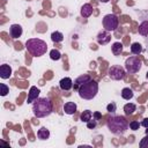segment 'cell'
I'll return each instance as SVG.
<instances>
[{
    "instance_id": "603a6c76",
    "label": "cell",
    "mask_w": 148,
    "mask_h": 148,
    "mask_svg": "<svg viewBox=\"0 0 148 148\" xmlns=\"http://www.w3.org/2000/svg\"><path fill=\"white\" fill-rule=\"evenodd\" d=\"M135 110H136V105L134 103H126L124 105V111L126 114H132V113H134Z\"/></svg>"
},
{
    "instance_id": "cb8c5ba5",
    "label": "cell",
    "mask_w": 148,
    "mask_h": 148,
    "mask_svg": "<svg viewBox=\"0 0 148 148\" xmlns=\"http://www.w3.org/2000/svg\"><path fill=\"white\" fill-rule=\"evenodd\" d=\"M50 58H51V60H59L60 58H61V53H60V51L59 50H56V49H53V50H51L50 51Z\"/></svg>"
},
{
    "instance_id": "f546056e",
    "label": "cell",
    "mask_w": 148,
    "mask_h": 148,
    "mask_svg": "<svg viewBox=\"0 0 148 148\" xmlns=\"http://www.w3.org/2000/svg\"><path fill=\"white\" fill-rule=\"evenodd\" d=\"M141 126H143L145 128H148V118H145V119L141 121Z\"/></svg>"
},
{
    "instance_id": "f1b7e54d",
    "label": "cell",
    "mask_w": 148,
    "mask_h": 148,
    "mask_svg": "<svg viewBox=\"0 0 148 148\" xmlns=\"http://www.w3.org/2000/svg\"><path fill=\"white\" fill-rule=\"evenodd\" d=\"M96 125H97V120L94 119V118H91V119L87 123V127H88L89 130H94V128L96 127Z\"/></svg>"
},
{
    "instance_id": "30bf717a",
    "label": "cell",
    "mask_w": 148,
    "mask_h": 148,
    "mask_svg": "<svg viewBox=\"0 0 148 148\" xmlns=\"http://www.w3.org/2000/svg\"><path fill=\"white\" fill-rule=\"evenodd\" d=\"M39 92L40 90L35 87V86H31L30 89H29V95H28V99H27V103H34L38 97H39Z\"/></svg>"
},
{
    "instance_id": "6da1fadb",
    "label": "cell",
    "mask_w": 148,
    "mask_h": 148,
    "mask_svg": "<svg viewBox=\"0 0 148 148\" xmlns=\"http://www.w3.org/2000/svg\"><path fill=\"white\" fill-rule=\"evenodd\" d=\"M53 111V105L50 98L47 97H38L32 103V113L36 118H45L49 117Z\"/></svg>"
},
{
    "instance_id": "8fae6325",
    "label": "cell",
    "mask_w": 148,
    "mask_h": 148,
    "mask_svg": "<svg viewBox=\"0 0 148 148\" xmlns=\"http://www.w3.org/2000/svg\"><path fill=\"white\" fill-rule=\"evenodd\" d=\"M12 76V67L7 64H2L0 66V77L3 80H7Z\"/></svg>"
},
{
    "instance_id": "ac0fdd59",
    "label": "cell",
    "mask_w": 148,
    "mask_h": 148,
    "mask_svg": "<svg viewBox=\"0 0 148 148\" xmlns=\"http://www.w3.org/2000/svg\"><path fill=\"white\" fill-rule=\"evenodd\" d=\"M37 136L39 140H46L50 138V131L46 127H40L37 131Z\"/></svg>"
},
{
    "instance_id": "5bb4252c",
    "label": "cell",
    "mask_w": 148,
    "mask_h": 148,
    "mask_svg": "<svg viewBox=\"0 0 148 148\" xmlns=\"http://www.w3.org/2000/svg\"><path fill=\"white\" fill-rule=\"evenodd\" d=\"M80 14H81V16H82L83 18L90 17L91 14H92V6H91L90 3H84V5L81 7V9H80Z\"/></svg>"
},
{
    "instance_id": "277c9868",
    "label": "cell",
    "mask_w": 148,
    "mask_h": 148,
    "mask_svg": "<svg viewBox=\"0 0 148 148\" xmlns=\"http://www.w3.org/2000/svg\"><path fill=\"white\" fill-rule=\"evenodd\" d=\"M98 92V83L90 79L89 81H87L86 83H83L79 89H77V94L82 99H87L90 101L92 99Z\"/></svg>"
},
{
    "instance_id": "ba28073f",
    "label": "cell",
    "mask_w": 148,
    "mask_h": 148,
    "mask_svg": "<svg viewBox=\"0 0 148 148\" xmlns=\"http://www.w3.org/2000/svg\"><path fill=\"white\" fill-rule=\"evenodd\" d=\"M96 40H97V43H98L99 45H106V44H109L110 40H111V35H110L109 31L102 30V31H99V32L97 34Z\"/></svg>"
},
{
    "instance_id": "4dcf8cb0",
    "label": "cell",
    "mask_w": 148,
    "mask_h": 148,
    "mask_svg": "<svg viewBox=\"0 0 148 148\" xmlns=\"http://www.w3.org/2000/svg\"><path fill=\"white\" fill-rule=\"evenodd\" d=\"M92 117H94V119H96V120H98L101 117H102V114L99 113V112H94L92 113Z\"/></svg>"
},
{
    "instance_id": "83f0119b",
    "label": "cell",
    "mask_w": 148,
    "mask_h": 148,
    "mask_svg": "<svg viewBox=\"0 0 148 148\" xmlns=\"http://www.w3.org/2000/svg\"><path fill=\"white\" fill-rule=\"evenodd\" d=\"M116 110H117V104L114 102H111L110 104L106 105V111H109L110 113H113Z\"/></svg>"
},
{
    "instance_id": "7a4b0ae2",
    "label": "cell",
    "mask_w": 148,
    "mask_h": 148,
    "mask_svg": "<svg viewBox=\"0 0 148 148\" xmlns=\"http://www.w3.org/2000/svg\"><path fill=\"white\" fill-rule=\"evenodd\" d=\"M106 126L111 133L116 135H123L128 130L130 124L124 116H111L106 120Z\"/></svg>"
},
{
    "instance_id": "7c38bea8",
    "label": "cell",
    "mask_w": 148,
    "mask_h": 148,
    "mask_svg": "<svg viewBox=\"0 0 148 148\" xmlns=\"http://www.w3.org/2000/svg\"><path fill=\"white\" fill-rule=\"evenodd\" d=\"M91 77H90V75L89 74H82V75H80L79 77H76L75 79V81H74V84H73V88L75 89V90H77L83 83H86L87 81H89Z\"/></svg>"
},
{
    "instance_id": "3957f363",
    "label": "cell",
    "mask_w": 148,
    "mask_h": 148,
    "mask_svg": "<svg viewBox=\"0 0 148 148\" xmlns=\"http://www.w3.org/2000/svg\"><path fill=\"white\" fill-rule=\"evenodd\" d=\"M25 49L31 56L40 57L46 53L47 44H46V42H44L40 38H30L25 42Z\"/></svg>"
},
{
    "instance_id": "d6a6232c",
    "label": "cell",
    "mask_w": 148,
    "mask_h": 148,
    "mask_svg": "<svg viewBox=\"0 0 148 148\" xmlns=\"http://www.w3.org/2000/svg\"><path fill=\"white\" fill-rule=\"evenodd\" d=\"M147 79H148V73H147Z\"/></svg>"
},
{
    "instance_id": "52a82bcc",
    "label": "cell",
    "mask_w": 148,
    "mask_h": 148,
    "mask_svg": "<svg viewBox=\"0 0 148 148\" xmlns=\"http://www.w3.org/2000/svg\"><path fill=\"white\" fill-rule=\"evenodd\" d=\"M108 75L111 80L119 81V80H123L125 77L126 69L124 67H121L120 65H112L108 71Z\"/></svg>"
},
{
    "instance_id": "ffe728a7",
    "label": "cell",
    "mask_w": 148,
    "mask_h": 148,
    "mask_svg": "<svg viewBox=\"0 0 148 148\" xmlns=\"http://www.w3.org/2000/svg\"><path fill=\"white\" fill-rule=\"evenodd\" d=\"M51 40L53 43H60L64 40V35L60 31H53L51 34Z\"/></svg>"
},
{
    "instance_id": "5b68a950",
    "label": "cell",
    "mask_w": 148,
    "mask_h": 148,
    "mask_svg": "<svg viewBox=\"0 0 148 148\" xmlns=\"http://www.w3.org/2000/svg\"><path fill=\"white\" fill-rule=\"evenodd\" d=\"M141 66H142V62L139 59V57H136V56H132V57L127 58L125 61V69L128 74L138 73L141 69Z\"/></svg>"
},
{
    "instance_id": "9c48e42d",
    "label": "cell",
    "mask_w": 148,
    "mask_h": 148,
    "mask_svg": "<svg viewBox=\"0 0 148 148\" xmlns=\"http://www.w3.org/2000/svg\"><path fill=\"white\" fill-rule=\"evenodd\" d=\"M22 34H23V29L20 24H12L9 27V36L13 39H16V38L21 37Z\"/></svg>"
},
{
    "instance_id": "4fadbf2b",
    "label": "cell",
    "mask_w": 148,
    "mask_h": 148,
    "mask_svg": "<svg viewBox=\"0 0 148 148\" xmlns=\"http://www.w3.org/2000/svg\"><path fill=\"white\" fill-rule=\"evenodd\" d=\"M59 87L61 90H65V91H68L73 88V81L71 77H62L60 81H59Z\"/></svg>"
},
{
    "instance_id": "7402d4cb",
    "label": "cell",
    "mask_w": 148,
    "mask_h": 148,
    "mask_svg": "<svg viewBox=\"0 0 148 148\" xmlns=\"http://www.w3.org/2000/svg\"><path fill=\"white\" fill-rule=\"evenodd\" d=\"M131 52L133 54H135V56L140 54L142 52V45L140 43H132V45H131Z\"/></svg>"
},
{
    "instance_id": "d6986e66",
    "label": "cell",
    "mask_w": 148,
    "mask_h": 148,
    "mask_svg": "<svg viewBox=\"0 0 148 148\" xmlns=\"http://www.w3.org/2000/svg\"><path fill=\"white\" fill-rule=\"evenodd\" d=\"M121 97L124 98V99H126V101H130L131 98H133V96H134V92H133V90L131 89V88H123V90H121Z\"/></svg>"
},
{
    "instance_id": "9a60e30c",
    "label": "cell",
    "mask_w": 148,
    "mask_h": 148,
    "mask_svg": "<svg viewBox=\"0 0 148 148\" xmlns=\"http://www.w3.org/2000/svg\"><path fill=\"white\" fill-rule=\"evenodd\" d=\"M76 109H77V106L74 102H67L64 104V112L66 114H69V116L74 114L76 112Z\"/></svg>"
},
{
    "instance_id": "d4e9b609",
    "label": "cell",
    "mask_w": 148,
    "mask_h": 148,
    "mask_svg": "<svg viewBox=\"0 0 148 148\" xmlns=\"http://www.w3.org/2000/svg\"><path fill=\"white\" fill-rule=\"evenodd\" d=\"M9 92V88L6 83H0V95L1 96H6Z\"/></svg>"
},
{
    "instance_id": "2e32d148",
    "label": "cell",
    "mask_w": 148,
    "mask_h": 148,
    "mask_svg": "<svg viewBox=\"0 0 148 148\" xmlns=\"http://www.w3.org/2000/svg\"><path fill=\"white\" fill-rule=\"evenodd\" d=\"M138 32L139 35H141L142 37H148V20H143L138 28Z\"/></svg>"
},
{
    "instance_id": "484cf974",
    "label": "cell",
    "mask_w": 148,
    "mask_h": 148,
    "mask_svg": "<svg viewBox=\"0 0 148 148\" xmlns=\"http://www.w3.org/2000/svg\"><path fill=\"white\" fill-rule=\"evenodd\" d=\"M140 126H141V124H140L138 120H132V121L130 123V128H131L132 131H138Z\"/></svg>"
},
{
    "instance_id": "e0dca14e",
    "label": "cell",
    "mask_w": 148,
    "mask_h": 148,
    "mask_svg": "<svg viewBox=\"0 0 148 148\" xmlns=\"http://www.w3.org/2000/svg\"><path fill=\"white\" fill-rule=\"evenodd\" d=\"M123 50H124V46L120 42H114L111 46V51H112L113 56H120L123 53Z\"/></svg>"
},
{
    "instance_id": "8992f818",
    "label": "cell",
    "mask_w": 148,
    "mask_h": 148,
    "mask_svg": "<svg viewBox=\"0 0 148 148\" xmlns=\"http://www.w3.org/2000/svg\"><path fill=\"white\" fill-rule=\"evenodd\" d=\"M102 23H103L104 30L111 32V31H114L118 28L119 20L117 17V15H114V14H106L102 20Z\"/></svg>"
},
{
    "instance_id": "1f68e13d",
    "label": "cell",
    "mask_w": 148,
    "mask_h": 148,
    "mask_svg": "<svg viewBox=\"0 0 148 148\" xmlns=\"http://www.w3.org/2000/svg\"><path fill=\"white\" fill-rule=\"evenodd\" d=\"M98 1H101V2H103V3H106V2H109L110 0H98Z\"/></svg>"
},
{
    "instance_id": "4316f807",
    "label": "cell",
    "mask_w": 148,
    "mask_h": 148,
    "mask_svg": "<svg viewBox=\"0 0 148 148\" xmlns=\"http://www.w3.org/2000/svg\"><path fill=\"white\" fill-rule=\"evenodd\" d=\"M140 148H148V134H146L145 138L141 139V141L139 142Z\"/></svg>"
},
{
    "instance_id": "44dd1931",
    "label": "cell",
    "mask_w": 148,
    "mask_h": 148,
    "mask_svg": "<svg viewBox=\"0 0 148 148\" xmlns=\"http://www.w3.org/2000/svg\"><path fill=\"white\" fill-rule=\"evenodd\" d=\"M91 118H92V112H91L90 110H84V111L81 113V116H80V119H81V121H83V123H88Z\"/></svg>"
}]
</instances>
